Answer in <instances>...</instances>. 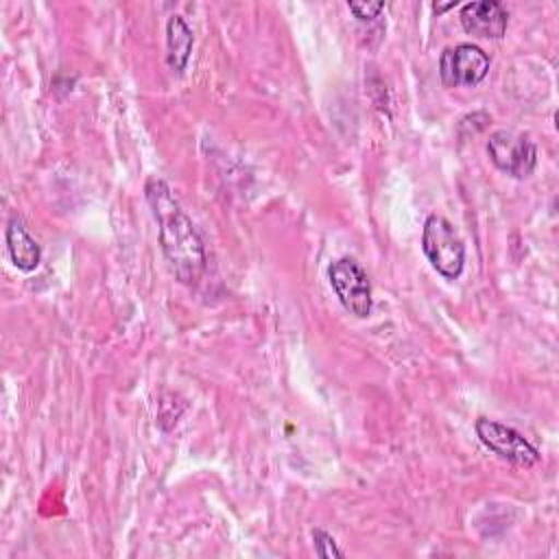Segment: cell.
<instances>
[{
    "label": "cell",
    "mask_w": 559,
    "mask_h": 559,
    "mask_svg": "<svg viewBox=\"0 0 559 559\" xmlns=\"http://www.w3.org/2000/svg\"><path fill=\"white\" fill-rule=\"evenodd\" d=\"M491 59L476 44H456L441 52L439 76L448 87H474L489 72Z\"/></svg>",
    "instance_id": "8992f818"
},
{
    "label": "cell",
    "mask_w": 559,
    "mask_h": 559,
    "mask_svg": "<svg viewBox=\"0 0 559 559\" xmlns=\"http://www.w3.org/2000/svg\"><path fill=\"white\" fill-rule=\"evenodd\" d=\"M144 194L157 223L159 247L175 277L181 284H197L205 271V249L190 216L183 212L173 190L164 179L151 177L144 183Z\"/></svg>",
    "instance_id": "6da1fadb"
},
{
    "label": "cell",
    "mask_w": 559,
    "mask_h": 559,
    "mask_svg": "<svg viewBox=\"0 0 559 559\" xmlns=\"http://www.w3.org/2000/svg\"><path fill=\"white\" fill-rule=\"evenodd\" d=\"M487 153L496 168L515 179L531 177L537 166V148L533 140L524 133H515L509 129H500L489 135Z\"/></svg>",
    "instance_id": "277c9868"
},
{
    "label": "cell",
    "mask_w": 559,
    "mask_h": 559,
    "mask_svg": "<svg viewBox=\"0 0 559 559\" xmlns=\"http://www.w3.org/2000/svg\"><path fill=\"white\" fill-rule=\"evenodd\" d=\"M450 7H456V0H452V2H448V4H432V9H435L437 13H441V11L450 9Z\"/></svg>",
    "instance_id": "7c38bea8"
},
{
    "label": "cell",
    "mask_w": 559,
    "mask_h": 559,
    "mask_svg": "<svg viewBox=\"0 0 559 559\" xmlns=\"http://www.w3.org/2000/svg\"><path fill=\"white\" fill-rule=\"evenodd\" d=\"M461 26L480 39H500L509 24V13L498 0L467 2L461 7Z\"/></svg>",
    "instance_id": "52a82bcc"
},
{
    "label": "cell",
    "mask_w": 559,
    "mask_h": 559,
    "mask_svg": "<svg viewBox=\"0 0 559 559\" xmlns=\"http://www.w3.org/2000/svg\"><path fill=\"white\" fill-rule=\"evenodd\" d=\"M312 542H314V552L323 559H332V557H345V552L336 546L334 537L330 533H325L323 528H314L312 531Z\"/></svg>",
    "instance_id": "30bf717a"
},
{
    "label": "cell",
    "mask_w": 559,
    "mask_h": 559,
    "mask_svg": "<svg viewBox=\"0 0 559 559\" xmlns=\"http://www.w3.org/2000/svg\"><path fill=\"white\" fill-rule=\"evenodd\" d=\"M328 280L341 306L349 314L360 319L371 314V308H373L371 282L367 271L354 258L349 255L336 258L328 269Z\"/></svg>",
    "instance_id": "3957f363"
},
{
    "label": "cell",
    "mask_w": 559,
    "mask_h": 559,
    "mask_svg": "<svg viewBox=\"0 0 559 559\" xmlns=\"http://www.w3.org/2000/svg\"><path fill=\"white\" fill-rule=\"evenodd\" d=\"M7 251H9L11 262L24 273L35 271L41 262V247L28 234V229L24 227V223L20 218H11V223L7 227Z\"/></svg>",
    "instance_id": "ba28073f"
},
{
    "label": "cell",
    "mask_w": 559,
    "mask_h": 559,
    "mask_svg": "<svg viewBox=\"0 0 559 559\" xmlns=\"http://www.w3.org/2000/svg\"><path fill=\"white\" fill-rule=\"evenodd\" d=\"M192 44H194V35H192L190 26L186 24V20L181 15L168 17V24H166V61H168V68L173 72L181 74L186 70L190 52H192Z\"/></svg>",
    "instance_id": "9c48e42d"
},
{
    "label": "cell",
    "mask_w": 559,
    "mask_h": 559,
    "mask_svg": "<svg viewBox=\"0 0 559 559\" xmlns=\"http://www.w3.org/2000/svg\"><path fill=\"white\" fill-rule=\"evenodd\" d=\"M347 7L360 22H371L380 15V11H384V2H347Z\"/></svg>",
    "instance_id": "8fae6325"
},
{
    "label": "cell",
    "mask_w": 559,
    "mask_h": 559,
    "mask_svg": "<svg viewBox=\"0 0 559 559\" xmlns=\"http://www.w3.org/2000/svg\"><path fill=\"white\" fill-rule=\"evenodd\" d=\"M476 437L480 439V443L491 450L493 454H498L500 459L509 461L511 465L518 467H531L535 463H539L542 454L539 450L524 439L515 428L487 419V417H478L476 419Z\"/></svg>",
    "instance_id": "5b68a950"
},
{
    "label": "cell",
    "mask_w": 559,
    "mask_h": 559,
    "mask_svg": "<svg viewBox=\"0 0 559 559\" xmlns=\"http://www.w3.org/2000/svg\"><path fill=\"white\" fill-rule=\"evenodd\" d=\"M421 249L432 269L445 280H456L463 273L465 245L448 218L439 214H430L426 218L421 231Z\"/></svg>",
    "instance_id": "7a4b0ae2"
}]
</instances>
